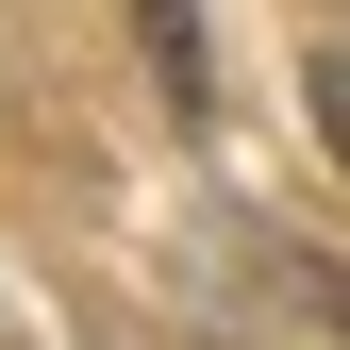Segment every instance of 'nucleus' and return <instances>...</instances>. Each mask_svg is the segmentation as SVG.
Returning a JSON list of instances; mask_svg holds the SVG:
<instances>
[{"label": "nucleus", "mask_w": 350, "mask_h": 350, "mask_svg": "<svg viewBox=\"0 0 350 350\" xmlns=\"http://www.w3.org/2000/svg\"><path fill=\"white\" fill-rule=\"evenodd\" d=\"M300 100H317V134H334V167H350V51H317V67H300Z\"/></svg>", "instance_id": "f03ea898"}, {"label": "nucleus", "mask_w": 350, "mask_h": 350, "mask_svg": "<svg viewBox=\"0 0 350 350\" xmlns=\"http://www.w3.org/2000/svg\"><path fill=\"white\" fill-rule=\"evenodd\" d=\"M134 33H150V67H167V100H217V67H200V0H134Z\"/></svg>", "instance_id": "f257e3e1"}]
</instances>
